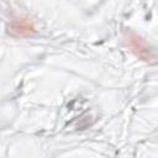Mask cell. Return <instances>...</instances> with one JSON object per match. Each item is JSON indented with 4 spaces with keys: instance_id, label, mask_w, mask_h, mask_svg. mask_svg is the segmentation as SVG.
Returning <instances> with one entry per match:
<instances>
[{
    "instance_id": "obj_1",
    "label": "cell",
    "mask_w": 158,
    "mask_h": 158,
    "mask_svg": "<svg viewBox=\"0 0 158 158\" xmlns=\"http://www.w3.org/2000/svg\"><path fill=\"white\" fill-rule=\"evenodd\" d=\"M128 46L132 48V51L136 53V56L138 58H141V59H143L146 62H151L152 59H154L153 53L146 46L143 40L141 37H138L137 35H130V37H128Z\"/></svg>"
},
{
    "instance_id": "obj_2",
    "label": "cell",
    "mask_w": 158,
    "mask_h": 158,
    "mask_svg": "<svg viewBox=\"0 0 158 158\" xmlns=\"http://www.w3.org/2000/svg\"><path fill=\"white\" fill-rule=\"evenodd\" d=\"M10 31L19 37H28L35 33V23L30 19H17L11 22Z\"/></svg>"
}]
</instances>
